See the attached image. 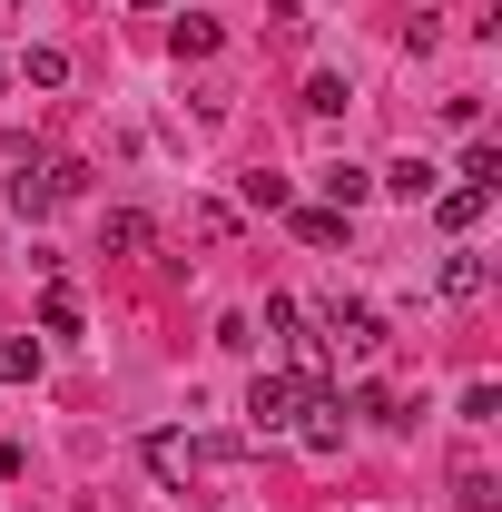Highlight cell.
<instances>
[{"label": "cell", "mask_w": 502, "mask_h": 512, "mask_svg": "<svg viewBox=\"0 0 502 512\" xmlns=\"http://www.w3.org/2000/svg\"><path fill=\"white\" fill-rule=\"evenodd\" d=\"M306 384H325V375H256L247 384V424H256V434H286L296 404H306Z\"/></svg>", "instance_id": "obj_1"}, {"label": "cell", "mask_w": 502, "mask_h": 512, "mask_svg": "<svg viewBox=\"0 0 502 512\" xmlns=\"http://www.w3.org/2000/svg\"><path fill=\"white\" fill-rule=\"evenodd\" d=\"M306 453H335L345 444V394H325V384H306V404H296V424H286Z\"/></svg>", "instance_id": "obj_2"}, {"label": "cell", "mask_w": 502, "mask_h": 512, "mask_svg": "<svg viewBox=\"0 0 502 512\" xmlns=\"http://www.w3.org/2000/svg\"><path fill=\"white\" fill-rule=\"evenodd\" d=\"M325 345L375 355V345H384V316H375V306H355V296H335V306H325Z\"/></svg>", "instance_id": "obj_3"}, {"label": "cell", "mask_w": 502, "mask_h": 512, "mask_svg": "<svg viewBox=\"0 0 502 512\" xmlns=\"http://www.w3.org/2000/svg\"><path fill=\"white\" fill-rule=\"evenodd\" d=\"M99 247L109 256H148L158 247V217H148V207H109V217H99Z\"/></svg>", "instance_id": "obj_4"}, {"label": "cell", "mask_w": 502, "mask_h": 512, "mask_svg": "<svg viewBox=\"0 0 502 512\" xmlns=\"http://www.w3.org/2000/svg\"><path fill=\"white\" fill-rule=\"evenodd\" d=\"M197 463H207V444H188V434H148V473H158V483H188Z\"/></svg>", "instance_id": "obj_5"}, {"label": "cell", "mask_w": 502, "mask_h": 512, "mask_svg": "<svg viewBox=\"0 0 502 512\" xmlns=\"http://www.w3.org/2000/svg\"><path fill=\"white\" fill-rule=\"evenodd\" d=\"M315 188H325V207H335V217H355V207L375 197V168H355V158H345V168H325Z\"/></svg>", "instance_id": "obj_6"}, {"label": "cell", "mask_w": 502, "mask_h": 512, "mask_svg": "<svg viewBox=\"0 0 502 512\" xmlns=\"http://www.w3.org/2000/svg\"><path fill=\"white\" fill-rule=\"evenodd\" d=\"M384 188L404 197V207H424V197H434L443 178H434V158H394V168H384Z\"/></svg>", "instance_id": "obj_7"}, {"label": "cell", "mask_w": 502, "mask_h": 512, "mask_svg": "<svg viewBox=\"0 0 502 512\" xmlns=\"http://www.w3.org/2000/svg\"><path fill=\"white\" fill-rule=\"evenodd\" d=\"M434 217L463 237V227H483V188H434Z\"/></svg>", "instance_id": "obj_8"}, {"label": "cell", "mask_w": 502, "mask_h": 512, "mask_svg": "<svg viewBox=\"0 0 502 512\" xmlns=\"http://www.w3.org/2000/svg\"><path fill=\"white\" fill-rule=\"evenodd\" d=\"M483 286H493V266H483L473 247H463V256H443V296H483Z\"/></svg>", "instance_id": "obj_9"}, {"label": "cell", "mask_w": 502, "mask_h": 512, "mask_svg": "<svg viewBox=\"0 0 502 512\" xmlns=\"http://www.w3.org/2000/svg\"><path fill=\"white\" fill-rule=\"evenodd\" d=\"M217 40H227V30H217L207 10H188V20H178V60H217Z\"/></svg>", "instance_id": "obj_10"}, {"label": "cell", "mask_w": 502, "mask_h": 512, "mask_svg": "<svg viewBox=\"0 0 502 512\" xmlns=\"http://www.w3.org/2000/svg\"><path fill=\"white\" fill-rule=\"evenodd\" d=\"M40 375V335H10V345H0V384H30Z\"/></svg>", "instance_id": "obj_11"}, {"label": "cell", "mask_w": 502, "mask_h": 512, "mask_svg": "<svg viewBox=\"0 0 502 512\" xmlns=\"http://www.w3.org/2000/svg\"><path fill=\"white\" fill-rule=\"evenodd\" d=\"M296 237H306V247H345V217H335V207H296Z\"/></svg>", "instance_id": "obj_12"}, {"label": "cell", "mask_w": 502, "mask_h": 512, "mask_svg": "<svg viewBox=\"0 0 502 512\" xmlns=\"http://www.w3.org/2000/svg\"><path fill=\"white\" fill-rule=\"evenodd\" d=\"M237 188H247V207H296V188H286V178H276V168H247V178H237Z\"/></svg>", "instance_id": "obj_13"}, {"label": "cell", "mask_w": 502, "mask_h": 512, "mask_svg": "<svg viewBox=\"0 0 502 512\" xmlns=\"http://www.w3.org/2000/svg\"><path fill=\"white\" fill-rule=\"evenodd\" d=\"M345 99H355V89H345V79H335V69H315V79H306V109H315V119H335V109H345Z\"/></svg>", "instance_id": "obj_14"}, {"label": "cell", "mask_w": 502, "mask_h": 512, "mask_svg": "<svg viewBox=\"0 0 502 512\" xmlns=\"http://www.w3.org/2000/svg\"><path fill=\"white\" fill-rule=\"evenodd\" d=\"M463 188H483V197L502 188V158H493V148H483V138H473V148H463Z\"/></svg>", "instance_id": "obj_15"}, {"label": "cell", "mask_w": 502, "mask_h": 512, "mask_svg": "<svg viewBox=\"0 0 502 512\" xmlns=\"http://www.w3.org/2000/svg\"><path fill=\"white\" fill-rule=\"evenodd\" d=\"M20 69H30V89H60V79H69V50H50V40H40Z\"/></svg>", "instance_id": "obj_16"}, {"label": "cell", "mask_w": 502, "mask_h": 512, "mask_svg": "<svg viewBox=\"0 0 502 512\" xmlns=\"http://www.w3.org/2000/svg\"><path fill=\"white\" fill-rule=\"evenodd\" d=\"M40 325H50V335H79V296L50 286V296H40Z\"/></svg>", "instance_id": "obj_17"}, {"label": "cell", "mask_w": 502, "mask_h": 512, "mask_svg": "<svg viewBox=\"0 0 502 512\" xmlns=\"http://www.w3.org/2000/svg\"><path fill=\"white\" fill-rule=\"evenodd\" d=\"M463 424H502V384H463Z\"/></svg>", "instance_id": "obj_18"}, {"label": "cell", "mask_w": 502, "mask_h": 512, "mask_svg": "<svg viewBox=\"0 0 502 512\" xmlns=\"http://www.w3.org/2000/svg\"><path fill=\"white\" fill-rule=\"evenodd\" d=\"M453 503H463V512H493V473H453Z\"/></svg>", "instance_id": "obj_19"}, {"label": "cell", "mask_w": 502, "mask_h": 512, "mask_svg": "<svg viewBox=\"0 0 502 512\" xmlns=\"http://www.w3.org/2000/svg\"><path fill=\"white\" fill-rule=\"evenodd\" d=\"M128 10H168V0H128Z\"/></svg>", "instance_id": "obj_20"}]
</instances>
